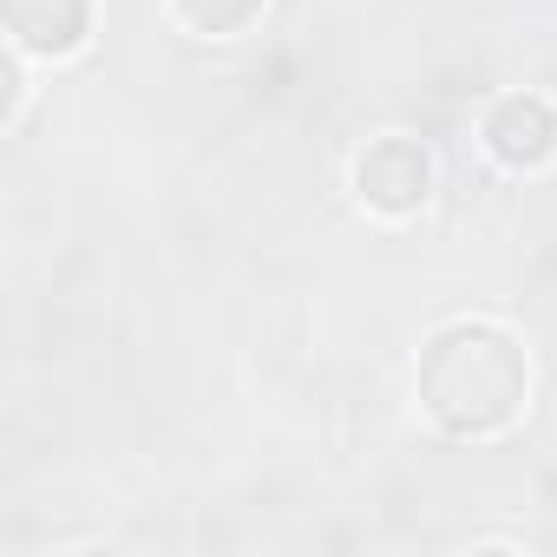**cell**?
Returning a JSON list of instances; mask_svg holds the SVG:
<instances>
[{
  "mask_svg": "<svg viewBox=\"0 0 557 557\" xmlns=\"http://www.w3.org/2000/svg\"><path fill=\"white\" fill-rule=\"evenodd\" d=\"M426 184H433V164H426V151H420L413 138H400V132L374 138V145L355 158V190H361L374 210H387V216L413 210V203L426 197Z\"/></svg>",
  "mask_w": 557,
  "mask_h": 557,
  "instance_id": "obj_2",
  "label": "cell"
},
{
  "mask_svg": "<svg viewBox=\"0 0 557 557\" xmlns=\"http://www.w3.org/2000/svg\"><path fill=\"white\" fill-rule=\"evenodd\" d=\"M177 14H184L197 34H243V27L262 14V0H177Z\"/></svg>",
  "mask_w": 557,
  "mask_h": 557,
  "instance_id": "obj_5",
  "label": "cell"
},
{
  "mask_svg": "<svg viewBox=\"0 0 557 557\" xmlns=\"http://www.w3.org/2000/svg\"><path fill=\"white\" fill-rule=\"evenodd\" d=\"M92 27V0H8V34L21 53L60 60L86 40Z\"/></svg>",
  "mask_w": 557,
  "mask_h": 557,
  "instance_id": "obj_4",
  "label": "cell"
},
{
  "mask_svg": "<svg viewBox=\"0 0 557 557\" xmlns=\"http://www.w3.org/2000/svg\"><path fill=\"white\" fill-rule=\"evenodd\" d=\"M485 151L511 171H537L557 151V106L544 92H511L485 119Z\"/></svg>",
  "mask_w": 557,
  "mask_h": 557,
  "instance_id": "obj_3",
  "label": "cell"
},
{
  "mask_svg": "<svg viewBox=\"0 0 557 557\" xmlns=\"http://www.w3.org/2000/svg\"><path fill=\"white\" fill-rule=\"evenodd\" d=\"M524 381H531L524 348L505 329H492V322H459V329L433 335L426 355H420V400H426V413L446 433H466V440L511 426L518 407H524Z\"/></svg>",
  "mask_w": 557,
  "mask_h": 557,
  "instance_id": "obj_1",
  "label": "cell"
}]
</instances>
